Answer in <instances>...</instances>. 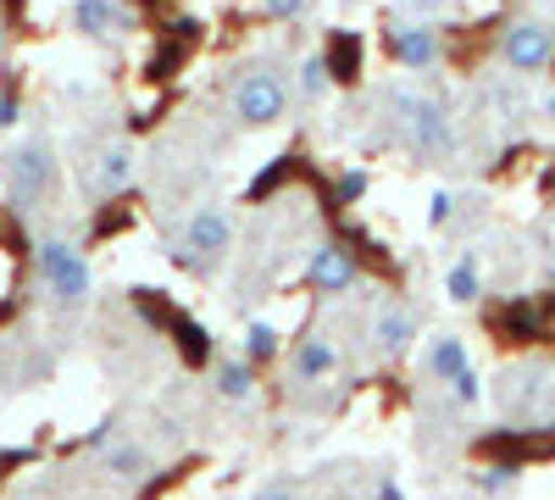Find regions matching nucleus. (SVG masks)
<instances>
[{
	"label": "nucleus",
	"mask_w": 555,
	"mask_h": 500,
	"mask_svg": "<svg viewBox=\"0 0 555 500\" xmlns=\"http://www.w3.org/2000/svg\"><path fill=\"white\" fill-rule=\"evenodd\" d=\"M73 28L89 39H112L122 28V7L117 0H73Z\"/></svg>",
	"instance_id": "nucleus-15"
},
{
	"label": "nucleus",
	"mask_w": 555,
	"mask_h": 500,
	"mask_svg": "<svg viewBox=\"0 0 555 500\" xmlns=\"http://www.w3.org/2000/svg\"><path fill=\"white\" fill-rule=\"evenodd\" d=\"M0 190H7V201H17L23 211L39 206L44 195L56 190V151L44 140H23L7 151V162H0Z\"/></svg>",
	"instance_id": "nucleus-3"
},
{
	"label": "nucleus",
	"mask_w": 555,
	"mask_h": 500,
	"mask_svg": "<svg viewBox=\"0 0 555 500\" xmlns=\"http://www.w3.org/2000/svg\"><path fill=\"white\" fill-rule=\"evenodd\" d=\"M12 123H17V95H12L7 84H0V133H7Z\"/></svg>",
	"instance_id": "nucleus-23"
},
{
	"label": "nucleus",
	"mask_w": 555,
	"mask_h": 500,
	"mask_svg": "<svg viewBox=\"0 0 555 500\" xmlns=\"http://www.w3.org/2000/svg\"><path fill=\"white\" fill-rule=\"evenodd\" d=\"M444 217H450V195H434V211H428V222H434V229H439Z\"/></svg>",
	"instance_id": "nucleus-25"
},
{
	"label": "nucleus",
	"mask_w": 555,
	"mask_h": 500,
	"mask_svg": "<svg viewBox=\"0 0 555 500\" xmlns=\"http://www.w3.org/2000/svg\"><path fill=\"white\" fill-rule=\"evenodd\" d=\"M7 44H12V28H7V17H0V56H7Z\"/></svg>",
	"instance_id": "nucleus-27"
},
{
	"label": "nucleus",
	"mask_w": 555,
	"mask_h": 500,
	"mask_svg": "<svg viewBox=\"0 0 555 500\" xmlns=\"http://www.w3.org/2000/svg\"><path fill=\"white\" fill-rule=\"evenodd\" d=\"M378 500H405V495H400V484H395V478H378Z\"/></svg>",
	"instance_id": "nucleus-26"
},
{
	"label": "nucleus",
	"mask_w": 555,
	"mask_h": 500,
	"mask_svg": "<svg viewBox=\"0 0 555 500\" xmlns=\"http://www.w3.org/2000/svg\"><path fill=\"white\" fill-rule=\"evenodd\" d=\"M133 178H139V151L128 140H112V145H101L95 156H89L83 190H89V201H117Z\"/></svg>",
	"instance_id": "nucleus-5"
},
{
	"label": "nucleus",
	"mask_w": 555,
	"mask_h": 500,
	"mask_svg": "<svg viewBox=\"0 0 555 500\" xmlns=\"http://www.w3.org/2000/svg\"><path fill=\"white\" fill-rule=\"evenodd\" d=\"M400 117H405L411 151H423V156H444V151H450V117H444L439 101H428V95H400Z\"/></svg>",
	"instance_id": "nucleus-6"
},
{
	"label": "nucleus",
	"mask_w": 555,
	"mask_h": 500,
	"mask_svg": "<svg viewBox=\"0 0 555 500\" xmlns=\"http://www.w3.org/2000/svg\"><path fill=\"white\" fill-rule=\"evenodd\" d=\"M272 356H278V329L272 323H250L245 329V361L250 368H267Z\"/></svg>",
	"instance_id": "nucleus-18"
},
{
	"label": "nucleus",
	"mask_w": 555,
	"mask_h": 500,
	"mask_svg": "<svg viewBox=\"0 0 555 500\" xmlns=\"http://www.w3.org/2000/svg\"><path fill=\"white\" fill-rule=\"evenodd\" d=\"M389 51H395V62H400L405 73H423V67L439 62V34H434L428 23H400V28L389 34Z\"/></svg>",
	"instance_id": "nucleus-10"
},
{
	"label": "nucleus",
	"mask_w": 555,
	"mask_h": 500,
	"mask_svg": "<svg viewBox=\"0 0 555 500\" xmlns=\"http://www.w3.org/2000/svg\"><path fill=\"white\" fill-rule=\"evenodd\" d=\"M411 339H416V311L411 306H384L378 317H373V350L378 356H405L411 350Z\"/></svg>",
	"instance_id": "nucleus-12"
},
{
	"label": "nucleus",
	"mask_w": 555,
	"mask_h": 500,
	"mask_svg": "<svg viewBox=\"0 0 555 500\" xmlns=\"http://www.w3.org/2000/svg\"><path fill=\"white\" fill-rule=\"evenodd\" d=\"M234 234H240L234 206L206 201V206H195L190 217H183V229H178V240H172V261L206 272L211 261H222L228 251H234Z\"/></svg>",
	"instance_id": "nucleus-2"
},
{
	"label": "nucleus",
	"mask_w": 555,
	"mask_h": 500,
	"mask_svg": "<svg viewBox=\"0 0 555 500\" xmlns=\"http://www.w3.org/2000/svg\"><path fill=\"white\" fill-rule=\"evenodd\" d=\"M450 395H455L461 406H478V400H483V379H478L473 368H467V373H455V379H450Z\"/></svg>",
	"instance_id": "nucleus-19"
},
{
	"label": "nucleus",
	"mask_w": 555,
	"mask_h": 500,
	"mask_svg": "<svg viewBox=\"0 0 555 500\" xmlns=\"http://www.w3.org/2000/svg\"><path fill=\"white\" fill-rule=\"evenodd\" d=\"M261 12H267V17H278V23H295V17H306V12H311V0H261Z\"/></svg>",
	"instance_id": "nucleus-21"
},
{
	"label": "nucleus",
	"mask_w": 555,
	"mask_h": 500,
	"mask_svg": "<svg viewBox=\"0 0 555 500\" xmlns=\"http://www.w3.org/2000/svg\"><path fill=\"white\" fill-rule=\"evenodd\" d=\"M334 78H339V73H334L328 56H306V62H300V95H306V101H322V95L334 89Z\"/></svg>",
	"instance_id": "nucleus-17"
},
{
	"label": "nucleus",
	"mask_w": 555,
	"mask_h": 500,
	"mask_svg": "<svg viewBox=\"0 0 555 500\" xmlns=\"http://www.w3.org/2000/svg\"><path fill=\"white\" fill-rule=\"evenodd\" d=\"M356 195H366V172H345L339 178V201H356Z\"/></svg>",
	"instance_id": "nucleus-24"
},
{
	"label": "nucleus",
	"mask_w": 555,
	"mask_h": 500,
	"mask_svg": "<svg viewBox=\"0 0 555 500\" xmlns=\"http://www.w3.org/2000/svg\"><path fill=\"white\" fill-rule=\"evenodd\" d=\"M211 384H217V395H222L228 406H245V400L256 395V368H250L245 356H222L217 373H211Z\"/></svg>",
	"instance_id": "nucleus-14"
},
{
	"label": "nucleus",
	"mask_w": 555,
	"mask_h": 500,
	"mask_svg": "<svg viewBox=\"0 0 555 500\" xmlns=\"http://www.w3.org/2000/svg\"><path fill=\"white\" fill-rule=\"evenodd\" d=\"M544 112H550V117H555V95H550V101H544Z\"/></svg>",
	"instance_id": "nucleus-28"
},
{
	"label": "nucleus",
	"mask_w": 555,
	"mask_h": 500,
	"mask_svg": "<svg viewBox=\"0 0 555 500\" xmlns=\"http://www.w3.org/2000/svg\"><path fill=\"white\" fill-rule=\"evenodd\" d=\"M289 78L278 73V67H245L240 84H234V117L245 128H272V123H284L289 117Z\"/></svg>",
	"instance_id": "nucleus-4"
},
{
	"label": "nucleus",
	"mask_w": 555,
	"mask_h": 500,
	"mask_svg": "<svg viewBox=\"0 0 555 500\" xmlns=\"http://www.w3.org/2000/svg\"><path fill=\"white\" fill-rule=\"evenodd\" d=\"M444 295H450L455 306H473V300L483 295V272H478V256H461V261H450V272H444Z\"/></svg>",
	"instance_id": "nucleus-16"
},
{
	"label": "nucleus",
	"mask_w": 555,
	"mask_h": 500,
	"mask_svg": "<svg viewBox=\"0 0 555 500\" xmlns=\"http://www.w3.org/2000/svg\"><path fill=\"white\" fill-rule=\"evenodd\" d=\"M250 500H306V495H300V484H295V478H267Z\"/></svg>",
	"instance_id": "nucleus-20"
},
{
	"label": "nucleus",
	"mask_w": 555,
	"mask_h": 500,
	"mask_svg": "<svg viewBox=\"0 0 555 500\" xmlns=\"http://www.w3.org/2000/svg\"><path fill=\"white\" fill-rule=\"evenodd\" d=\"M101 467H106L117 484H145V478L156 473V450H151L145 439H117V445H106Z\"/></svg>",
	"instance_id": "nucleus-11"
},
{
	"label": "nucleus",
	"mask_w": 555,
	"mask_h": 500,
	"mask_svg": "<svg viewBox=\"0 0 555 500\" xmlns=\"http://www.w3.org/2000/svg\"><path fill=\"white\" fill-rule=\"evenodd\" d=\"M505 62H512V73H544L555 62V28L550 23H512L500 39Z\"/></svg>",
	"instance_id": "nucleus-7"
},
{
	"label": "nucleus",
	"mask_w": 555,
	"mask_h": 500,
	"mask_svg": "<svg viewBox=\"0 0 555 500\" xmlns=\"http://www.w3.org/2000/svg\"><path fill=\"white\" fill-rule=\"evenodd\" d=\"M34 272H39V290H44V306L73 317L89 306V295H95V267L83 261V251L62 234H44L34 240Z\"/></svg>",
	"instance_id": "nucleus-1"
},
{
	"label": "nucleus",
	"mask_w": 555,
	"mask_h": 500,
	"mask_svg": "<svg viewBox=\"0 0 555 500\" xmlns=\"http://www.w3.org/2000/svg\"><path fill=\"white\" fill-rule=\"evenodd\" d=\"M512 478H517V467H483L478 473V489L483 495H505V489H512Z\"/></svg>",
	"instance_id": "nucleus-22"
},
{
	"label": "nucleus",
	"mask_w": 555,
	"mask_h": 500,
	"mask_svg": "<svg viewBox=\"0 0 555 500\" xmlns=\"http://www.w3.org/2000/svg\"><path fill=\"white\" fill-rule=\"evenodd\" d=\"M339 373V339L334 334H306L289 350V384H328Z\"/></svg>",
	"instance_id": "nucleus-9"
},
{
	"label": "nucleus",
	"mask_w": 555,
	"mask_h": 500,
	"mask_svg": "<svg viewBox=\"0 0 555 500\" xmlns=\"http://www.w3.org/2000/svg\"><path fill=\"white\" fill-rule=\"evenodd\" d=\"M361 279V267H356V256L345 251V245H317L311 256H306V284L317 290V295H345L350 284Z\"/></svg>",
	"instance_id": "nucleus-8"
},
{
	"label": "nucleus",
	"mask_w": 555,
	"mask_h": 500,
	"mask_svg": "<svg viewBox=\"0 0 555 500\" xmlns=\"http://www.w3.org/2000/svg\"><path fill=\"white\" fill-rule=\"evenodd\" d=\"M423 368H428V379H439V384H450L455 373H467V368H473V361H467V339H461V334H434L428 350H423Z\"/></svg>",
	"instance_id": "nucleus-13"
}]
</instances>
